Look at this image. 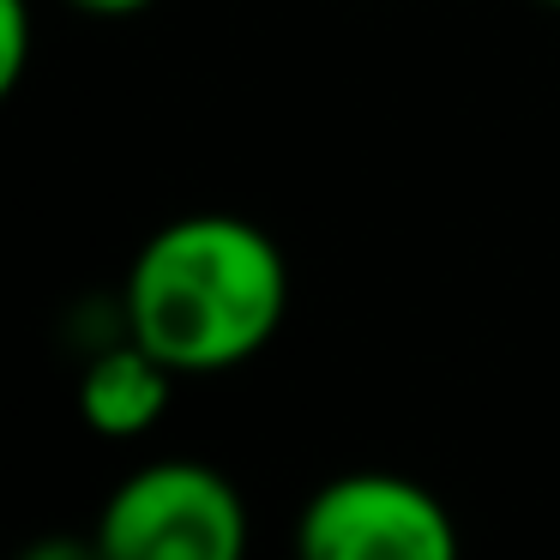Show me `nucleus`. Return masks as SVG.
<instances>
[{"label":"nucleus","instance_id":"8","mask_svg":"<svg viewBox=\"0 0 560 560\" xmlns=\"http://www.w3.org/2000/svg\"><path fill=\"white\" fill-rule=\"evenodd\" d=\"M548 7H560V0H548Z\"/></svg>","mask_w":560,"mask_h":560},{"label":"nucleus","instance_id":"1","mask_svg":"<svg viewBox=\"0 0 560 560\" xmlns=\"http://www.w3.org/2000/svg\"><path fill=\"white\" fill-rule=\"evenodd\" d=\"M127 338L175 374H230L278 338L290 259L235 211H187L145 235L121 283Z\"/></svg>","mask_w":560,"mask_h":560},{"label":"nucleus","instance_id":"6","mask_svg":"<svg viewBox=\"0 0 560 560\" xmlns=\"http://www.w3.org/2000/svg\"><path fill=\"white\" fill-rule=\"evenodd\" d=\"M19 560H103L97 536H73V530H55V536H37Z\"/></svg>","mask_w":560,"mask_h":560},{"label":"nucleus","instance_id":"2","mask_svg":"<svg viewBox=\"0 0 560 560\" xmlns=\"http://www.w3.org/2000/svg\"><path fill=\"white\" fill-rule=\"evenodd\" d=\"M91 536L103 560H247L254 518L223 470L199 458H158L115 482Z\"/></svg>","mask_w":560,"mask_h":560},{"label":"nucleus","instance_id":"4","mask_svg":"<svg viewBox=\"0 0 560 560\" xmlns=\"http://www.w3.org/2000/svg\"><path fill=\"white\" fill-rule=\"evenodd\" d=\"M175 368L158 362L139 338H115L103 350L85 355V374H79V416H85L91 434L103 440H139L163 422L175 392Z\"/></svg>","mask_w":560,"mask_h":560},{"label":"nucleus","instance_id":"3","mask_svg":"<svg viewBox=\"0 0 560 560\" xmlns=\"http://www.w3.org/2000/svg\"><path fill=\"white\" fill-rule=\"evenodd\" d=\"M295 560H458V524L434 488L398 470H343L307 494Z\"/></svg>","mask_w":560,"mask_h":560},{"label":"nucleus","instance_id":"7","mask_svg":"<svg viewBox=\"0 0 560 560\" xmlns=\"http://www.w3.org/2000/svg\"><path fill=\"white\" fill-rule=\"evenodd\" d=\"M67 7H79L91 19H133V13H145L151 0H67Z\"/></svg>","mask_w":560,"mask_h":560},{"label":"nucleus","instance_id":"5","mask_svg":"<svg viewBox=\"0 0 560 560\" xmlns=\"http://www.w3.org/2000/svg\"><path fill=\"white\" fill-rule=\"evenodd\" d=\"M31 67V0H0V97L19 91Z\"/></svg>","mask_w":560,"mask_h":560}]
</instances>
